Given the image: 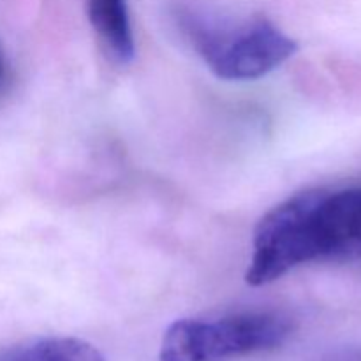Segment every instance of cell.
Masks as SVG:
<instances>
[{
	"mask_svg": "<svg viewBox=\"0 0 361 361\" xmlns=\"http://www.w3.org/2000/svg\"><path fill=\"white\" fill-rule=\"evenodd\" d=\"M295 324L279 312H240L215 319H178L162 337L161 361H231L277 349Z\"/></svg>",
	"mask_w": 361,
	"mask_h": 361,
	"instance_id": "7a4b0ae2",
	"label": "cell"
},
{
	"mask_svg": "<svg viewBox=\"0 0 361 361\" xmlns=\"http://www.w3.org/2000/svg\"><path fill=\"white\" fill-rule=\"evenodd\" d=\"M7 78H9V73H7V62H6V56H4L2 48H0V92L6 88Z\"/></svg>",
	"mask_w": 361,
	"mask_h": 361,
	"instance_id": "8992f818",
	"label": "cell"
},
{
	"mask_svg": "<svg viewBox=\"0 0 361 361\" xmlns=\"http://www.w3.org/2000/svg\"><path fill=\"white\" fill-rule=\"evenodd\" d=\"M194 48L217 78L249 81L267 76L288 62L298 44L267 18H254L235 28H215L187 18Z\"/></svg>",
	"mask_w": 361,
	"mask_h": 361,
	"instance_id": "3957f363",
	"label": "cell"
},
{
	"mask_svg": "<svg viewBox=\"0 0 361 361\" xmlns=\"http://www.w3.org/2000/svg\"><path fill=\"white\" fill-rule=\"evenodd\" d=\"M356 259H361V187L307 190L257 222L245 282L259 288L302 264Z\"/></svg>",
	"mask_w": 361,
	"mask_h": 361,
	"instance_id": "6da1fadb",
	"label": "cell"
},
{
	"mask_svg": "<svg viewBox=\"0 0 361 361\" xmlns=\"http://www.w3.org/2000/svg\"><path fill=\"white\" fill-rule=\"evenodd\" d=\"M0 361H106L97 348L73 337H49L14 345Z\"/></svg>",
	"mask_w": 361,
	"mask_h": 361,
	"instance_id": "5b68a950",
	"label": "cell"
},
{
	"mask_svg": "<svg viewBox=\"0 0 361 361\" xmlns=\"http://www.w3.org/2000/svg\"><path fill=\"white\" fill-rule=\"evenodd\" d=\"M88 18L113 59L129 63L136 55L127 0H88Z\"/></svg>",
	"mask_w": 361,
	"mask_h": 361,
	"instance_id": "277c9868",
	"label": "cell"
}]
</instances>
